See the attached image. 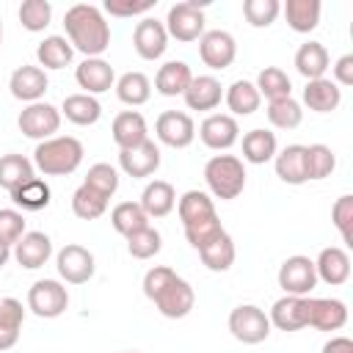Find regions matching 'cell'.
I'll return each mask as SVG.
<instances>
[{"label":"cell","mask_w":353,"mask_h":353,"mask_svg":"<svg viewBox=\"0 0 353 353\" xmlns=\"http://www.w3.org/2000/svg\"><path fill=\"white\" fill-rule=\"evenodd\" d=\"M199 55H201L204 66L226 69V66H232V61L237 55V41L229 30H204V36L199 39Z\"/></svg>","instance_id":"obj_12"},{"label":"cell","mask_w":353,"mask_h":353,"mask_svg":"<svg viewBox=\"0 0 353 353\" xmlns=\"http://www.w3.org/2000/svg\"><path fill=\"white\" fill-rule=\"evenodd\" d=\"M334 83L336 85H353V55H342L334 63Z\"/></svg>","instance_id":"obj_53"},{"label":"cell","mask_w":353,"mask_h":353,"mask_svg":"<svg viewBox=\"0 0 353 353\" xmlns=\"http://www.w3.org/2000/svg\"><path fill=\"white\" fill-rule=\"evenodd\" d=\"M226 229L221 226V221L218 218H212V221H204V223H196V226H188L185 229V237H188V243L199 251V248H204L207 243H212L218 234H223Z\"/></svg>","instance_id":"obj_51"},{"label":"cell","mask_w":353,"mask_h":353,"mask_svg":"<svg viewBox=\"0 0 353 353\" xmlns=\"http://www.w3.org/2000/svg\"><path fill=\"white\" fill-rule=\"evenodd\" d=\"M138 204L143 207V212H146L149 218H165V215L176 207V190H174L171 182L154 179V182H149V185L143 188Z\"/></svg>","instance_id":"obj_24"},{"label":"cell","mask_w":353,"mask_h":353,"mask_svg":"<svg viewBox=\"0 0 353 353\" xmlns=\"http://www.w3.org/2000/svg\"><path fill=\"white\" fill-rule=\"evenodd\" d=\"M119 165L127 176L132 179H143V176H152L157 168H160V149L154 141H143L132 149H119Z\"/></svg>","instance_id":"obj_13"},{"label":"cell","mask_w":353,"mask_h":353,"mask_svg":"<svg viewBox=\"0 0 353 353\" xmlns=\"http://www.w3.org/2000/svg\"><path fill=\"white\" fill-rule=\"evenodd\" d=\"M254 85H256L259 97H268L270 102L284 99V97H290V91H292V83H290L287 72L279 69V66H265V69L259 72V77H256Z\"/></svg>","instance_id":"obj_42"},{"label":"cell","mask_w":353,"mask_h":353,"mask_svg":"<svg viewBox=\"0 0 353 353\" xmlns=\"http://www.w3.org/2000/svg\"><path fill=\"white\" fill-rule=\"evenodd\" d=\"M303 102L309 110L314 113H331L339 108L342 102V88L328 80V77H317V80H306V88H303Z\"/></svg>","instance_id":"obj_23"},{"label":"cell","mask_w":353,"mask_h":353,"mask_svg":"<svg viewBox=\"0 0 353 353\" xmlns=\"http://www.w3.org/2000/svg\"><path fill=\"white\" fill-rule=\"evenodd\" d=\"M199 256H201V262H204L210 270L223 273V270H229L232 262H234V243H232V237L223 232V234H218L212 243H207L204 248H199Z\"/></svg>","instance_id":"obj_39"},{"label":"cell","mask_w":353,"mask_h":353,"mask_svg":"<svg viewBox=\"0 0 353 353\" xmlns=\"http://www.w3.org/2000/svg\"><path fill=\"white\" fill-rule=\"evenodd\" d=\"M320 0H287L281 6L284 17H287V25L295 30V33H309L317 28L320 22Z\"/></svg>","instance_id":"obj_31"},{"label":"cell","mask_w":353,"mask_h":353,"mask_svg":"<svg viewBox=\"0 0 353 353\" xmlns=\"http://www.w3.org/2000/svg\"><path fill=\"white\" fill-rule=\"evenodd\" d=\"M276 149H279L276 132H270V130L256 127V130H251V132L243 135V157L248 163H254V165H262V163L273 160L276 157Z\"/></svg>","instance_id":"obj_32"},{"label":"cell","mask_w":353,"mask_h":353,"mask_svg":"<svg viewBox=\"0 0 353 353\" xmlns=\"http://www.w3.org/2000/svg\"><path fill=\"white\" fill-rule=\"evenodd\" d=\"M317 284V273H314V262L309 256H287L279 268V287L284 290V295H309Z\"/></svg>","instance_id":"obj_9"},{"label":"cell","mask_w":353,"mask_h":353,"mask_svg":"<svg viewBox=\"0 0 353 353\" xmlns=\"http://www.w3.org/2000/svg\"><path fill=\"white\" fill-rule=\"evenodd\" d=\"M309 295H284L273 303L270 309V325H276L279 331H301L306 328V317H309Z\"/></svg>","instance_id":"obj_18"},{"label":"cell","mask_w":353,"mask_h":353,"mask_svg":"<svg viewBox=\"0 0 353 353\" xmlns=\"http://www.w3.org/2000/svg\"><path fill=\"white\" fill-rule=\"evenodd\" d=\"M105 210H108V199L99 196L97 190H91L88 185H80L72 193V212L83 221H94V218L105 215Z\"/></svg>","instance_id":"obj_44"},{"label":"cell","mask_w":353,"mask_h":353,"mask_svg":"<svg viewBox=\"0 0 353 353\" xmlns=\"http://www.w3.org/2000/svg\"><path fill=\"white\" fill-rule=\"evenodd\" d=\"M185 105L190 110H215L221 105L223 88L212 74H199L190 80V85L185 88Z\"/></svg>","instance_id":"obj_22"},{"label":"cell","mask_w":353,"mask_h":353,"mask_svg":"<svg viewBox=\"0 0 353 353\" xmlns=\"http://www.w3.org/2000/svg\"><path fill=\"white\" fill-rule=\"evenodd\" d=\"M22 234H25V215L19 210H0V243L11 248L19 243Z\"/></svg>","instance_id":"obj_49"},{"label":"cell","mask_w":353,"mask_h":353,"mask_svg":"<svg viewBox=\"0 0 353 353\" xmlns=\"http://www.w3.org/2000/svg\"><path fill=\"white\" fill-rule=\"evenodd\" d=\"M143 295L168 320H179V317L190 314V309L196 303L193 287L182 276H176L171 268H165V265H154L152 270H146V276H143Z\"/></svg>","instance_id":"obj_1"},{"label":"cell","mask_w":353,"mask_h":353,"mask_svg":"<svg viewBox=\"0 0 353 353\" xmlns=\"http://www.w3.org/2000/svg\"><path fill=\"white\" fill-rule=\"evenodd\" d=\"M17 124H19L22 135L36 138V141H47L61 127V110L50 102H33V105L22 108Z\"/></svg>","instance_id":"obj_8"},{"label":"cell","mask_w":353,"mask_h":353,"mask_svg":"<svg viewBox=\"0 0 353 353\" xmlns=\"http://www.w3.org/2000/svg\"><path fill=\"white\" fill-rule=\"evenodd\" d=\"M110 223H113V229H116L119 234L130 237L132 232L149 226V215L143 212V207H141L138 201H121V204L113 207V212H110Z\"/></svg>","instance_id":"obj_38"},{"label":"cell","mask_w":353,"mask_h":353,"mask_svg":"<svg viewBox=\"0 0 353 353\" xmlns=\"http://www.w3.org/2000/svg\"><path fill=\"white\" fill-rule=\"evenodd\" d=\"M83 163V143L72 135H52L47 141H39L33 152V168H39L44 176H66L77 171Z\"/></svg>","instance_id":"obj_3"},{"label":"cell","mask_w":353,"mask_h":353,"mask_svg":"<svg viewBox=\"0 0 353 353\" xmlns=\"http://www.w3.org/2000/svg\"><path fill=\"white\" fill-rule=\"evenodd\" d=\"M154 135H157L160 143H165L171 149H185L196 138V124L182 110H165L154 121Z\"/></svg>","instance_id":"obj_10"},{"label":"cell","mask_w":353,"mask_h":353,"mask_svg":"<svg viewBox=\"0 0 353 353\" xmlns=\"http://www.w3.org/2000/svg\"><path fill=\"white\" fill-rule=\"evenodd\" d=\"M50 199H52V190L39 176H33V179H28V182H22L19 188L11 190V201L17 207H22L25 212H39V210L50 207Z\"/></svg>","instance_id":"obj_33"},{"label":"cell","mask_w":353,"mask_h":353,"mask_svg":"<svg viewBox=\"0 0 353 353\" xmlns=\"http://www.w3.org/2000/svg\"><path fill=\"white\" fill-rule=\"evenodd\" d=\"M83 185H88V188L97 190L99 196L110 199V196L119 190V171H116L110 163H94V165L88 168V174H85V182H83Z\"/></svg>","instance_id":"obj_46"},{"label":"cell","mask_w":353,"mask_h":353,"mask_svg":"<svg viewBox=\"0 0 353 353\" xmlns=\"http://www.w3.org/2000/svg\"><path fill=\"white\" fill-rule=\"evenodd\" d=\"M323 353H353V342L347 336H334L323 345Z\"/></svg>","instance_id":"obj_54"},{"label":"cell","mask_w":353,"mask_h":353,"mask_svg":"<svg viewBox=\"0 0 353 353\" xmlns=\"http://www.w3.org/2000/svg\"><path fill=\"white\" fill-rule=\"evenodd\" d=\"M33 179V163L25 154H3L0 157V188L8 193L19 188L22 182Z\"/></svg>","instance_id":"obj_40"},{"label":"cell","mask_w":353,"mask_h":353,"mask_svg":"<svg viewBox=\"0 0 353 353\" xmlns=\"http://www.w3.org/2000/svg\"><path fill=\"white\" fill-rule=\"evenodd\" d=\"M314 273H317V279H323L331 287L345 284L350 279V256H347V251L336 248V245L323 248L317 262H314Z\"/></svg>","instance_id":"obj_21"},{"label":"cell","mask_w":353,"mask_h":353,"mask_svg":"<svg viewBox=\"0 0 353 353\" xmlns=\"http://www.w3.org/2000/svg\"><path fill=\"white\" fill-rule=\"evenodd\" d=\"M63 28L72 50H80L85 58H99L110 47V25L102 11L88 3H77L63 14Z\"/></svg>","instance_id":"obj_2"},{"label":"cell","mask_w":353,"mask_h":353,"mask_svg":"<svg viewBox=\"0 0 353 353\" xmlns=\"http://www.w3.org/2000/svg\"><path fill=\"white\" fill-rule=\"evenodd\" d=\"M331 66V58H328V50L320 44V41H306L298 47L295 52V69L301 77L306 80H317V77H325Z\"/></svg>","instance_id":"obj_27"},{"label":"cell","mask_w":353,"mask_h":353,"mask_svg":"<svg viewBox=\"0 0 353 353\" xmlns=\"http://www.w3.org/2000/svg\"><path fill=\"white\" fill-rule=\"evenodd\" d=\"M74 80L80 88H85V94H102V91H110V85L116 83V74H113V66L102 58H85L77 69H74Z\"/></svg>","instance_id":"obj_20"},{"label":"cell","mask_w":353,"mask_h":353,"mask_svg":"<svg viewBox=\"0 0 353 353\" xmlns=\"http://www.w3.org/2000/svg\"><path fill=\"white\" fill-rule=\"evenodd\" d=\"M132 47L143 61H157L168 47L165 25L160 19H152V17L141 19L135 25V33H132Z\"/></svg>","instance_id":"obj_15"},{"label":"cell","mask_w":353,"mask_h":353,"mask_svg":"<svg viewBox=\"0 0 353 353\" xmlns=\"http://www.w3.org/2000/svg\"><path fill=\"white\" fill-rule=\"evenodd\" d=\"M25 309L17 298H0V350H8L19 339Z\"/></svg>","instance_id":"obj_34"},{"label":"cell","mask_w":353,"mask_h":353,"mask_svg":"<svg viewBox=\"0 0 353 353\" xmlns=\"http://www.w3.org/2000/svg\"><path fill=\"white\" fill-rule=\"evenodd\" d=\"M72 55H74V50L69 44V39H63V36H47L36 47L39 66H44V69H63L72 63Z\"/></svg>","instance_id":"obj_36"},{"label":"cell","mask_w":353,"mask_h":353,"mask_svg":"<svg viewBox=\"0 0 353 353\" xmlns=\"http://www.w3.org/2000/svg\"><path fill=\"white\" fill-rule=\"evenodd\" d=\"M306 309H309L306 325L317 331H339L347 323V306L339 298H309Z\"/></svg>","instance_id":"obj_17"},{"label":"cell","mask_w":353,"mask_h":353,"mask_svg":"<svg viewBox=\"0 0 353 353\" xmlns=\"http://www.w3.org/2000/svg\"><path fill=\"white\" fill-rule=\"evenodd\" d=\"M204 182L215 199L232 201L245 188V165L234 154H215L204 165Z\"/></svg>","instance_id":"obj_4"},{"label":"cell","mask_w":353,"mask_h":353,"mask_svg":"<svg viewBox=\"0 0 353 353\" xmlns=\"http://www.w3.org/2000/svg\"><path fill=\"white\" fill-rule=\"evenodd\" d=\"M55 268H58V276L66 281V284H85L91 276H94V254L77 243H69L58 251L55 256Z\"/></svg>","instance_id":"obj_11"},{"label":"cell","mask_w":353,"mask_h":353,"mask_svg":"<svg viewBox=\"0 0 353 353\" xmlns=\"http://www.w3.org/2000/svg\"><path fill=\"white\" fill-rule=\"evenodd\" d=\"M165 33L176 41H196L204 36V8L196 3V0H185V3H176L168 8V17H165Z\"/></svg>","instance_id":"obj_6"},{"label":"cell","mask_w":353,"mask_h":353,"mask_svg":"<svg viewBox=\"0 0 353 353\" xmlns=\"http://www.w3.org/2000/svg\"><path fill=\"white\" fill-rule=\"evenodd\" d=\"M193 74H190V66L185 61H168L157 69L154 74V88L163 94V97H179L185 94V88L190 85Z\"/></svg>","instance_id":"obj_28"},{"label":"cell","mask_w":353,"mask_h":353,"mask_svg":"<svg viewBox=\"0 0 353 353\" xmlns=\"http://www.w3.org/2000/svg\"><path fill=\"white\" fill-rule=\"evenodd\" d=\"M0 44H3V19H0Z\"/></svg>","instance_id":"obj_56"},{"label":"cell","mask_w":353,"mask_h":353,"mask_svg":"<svg viewBox=\"0 0 353 353\" xmlns=\"http://www.w3.org/2000/svg\"><path fill=\"white\" fill-rule=\"evenodd\" d=\"M276 163V176L287 185H303L306 182V163H303V146L290 143L273 157Z\"/></svg>","instance_id":"obj_29"},{"label":"cell","mask_w":353,"mask_h":353,"mask_svg":"<svg viewBox=\"0 0 353 353\" xmlns=\"http://www.w3.org/2000/svg\"><path fill=\"white\" fill-rule=\"evenodd\" d=\"M223 99H226V105L234 116H251L254 110H259V102H262V97H259V91L251 80H234L226 88Z\"/></svg>","instance_id":"obj_35"},{"label":"cell","mask_w":353,"mask_h":353,"mask_svg":"<svg viewBox=\"0 0 353 353\" xmlns=\"http://www.w3.org/2000/svg\"><path fill=\"white\" fill-rule=\"evenodd\" d=\"M69 306V292L61 281L55 279H39L30 290H28V309L36 314V317H44V320H52V317H61Z\"/></svg>","instance_id":"obj_7"},{"label":"cell","mask_w":353,"mask_h":353,"mask_svg":"<svg viewBox=\"0 0 353 353\" xmlns=\"http://www.w3.org/2000/svg\"><path fill=\"white\" fill-rule=\"evenodd\" d=\"M281 11V3L279 0H245L243 3V17L248 19V25L254 28H268L276 22Z\"/></svg>","instance_id":"obj_48"},{"label":"cell","mask_w":353,"mask_h":353,"mask_svg":"<svg viewBox=\"0 0 353 353\" xmlns=\"http://www.w3.org/2000/svg\"><path fill=\"white\" fill-rule=\"evenodd\" d=\"M8 256H11V248H8V245H3V243H0V268H3V265H6V262H8Z\"/></svg>","instance_id":"obj_55"},{"label":"cell","mask_w":353,"mask_h":353,"mask_svg":"<svg viewBox=\"0 0 353 353\" xmlns=\"http://www.w3.org/2000/svg\"><path fill=\"white\" fill-rule=\"evenodd\" d=\"M268 121L279 130H295L301 121H303V110H301V102H295L292 97H284V99H276V102H268Z\"/></svg>","instance_id":"obj_43"},{"label":"cell","mask_w":353,"mask_h":353,"mask_svg":"<svg viewBox=\"0 0 353 353\" xmlns=\"http://www.w3.org/2000/svg\"><path fill=\"white\" fill-rule=\"evenodd\" d=\"M154 8V0H105V11L110 17H135V14H146Z\"/></svg>","instance_id":"obj_52"},{"label":"cell","mask_w":353,"mask_h":353,"mask_svg":"<svg viewBox=\"0 0 353 353\" xmlns=\"http://www.w3.org/2000/svg\"><path fill=\"white\" fill-rule=\"evenodd\" d=\"M50 19H52V6L47 0H25L19 6V22L30 33L44 30L50 25Z\"/></svg>","instance_id":"obj_47"},{"label":"cell","mask_w":353,"mask_h":353,"mask_svg":"<svg viewBox=\"0 0 353 353\" xmlns=\"http://www.w3.org/2000/svg\"><path fill=\"white\" fill-rule=\"evenodd\" d=\"M199 138H201V143H204L207 149L223 152V149H229V146L237 143L240 127H237L234 116H229V113H212V116H207V119L201 121Z\"/></svg>","instance_id":"obj_14"},{"label":"cell","mask_w":353,"mask_h":353,"mask_svg":"<svg viewBox=\"0 0 353 353\" xmlns=\"http://www.w3.org/2000/svg\"><path fill=\"white\" fill-rule=\"evenodd\" d=\"M121 353H135V350H121Z\"/></svg>","instance_id":"obj_57"},{"label":"cell","mask_w":353,"mask_h":353,"mask_svg":"<svg viewBox=\"0 0 353 353\" xmlns=\"http://www.w3.org/2000/svg\"><path fill=\"white\" fill-rule=\"evenodd\" d=\"M303 163H306V179H325L336 168V154L325 143L303 146Z\"/></svg>","instance_id":"obj_41"},{"label":"cell","mask_w":353,"mask_h":353,"mask_svg":"<svg viewBox=\"0 0 353 353\" xmlns=\"http://www.w3.org/2000/svg\"><path fill=\"white\" fill-rule=\"evenodd\" d=\"M61 113L77 124V127H88V124H97L99 116H102V105L97 102V97L91 94H69L61 105Z\"/></svg>","instance_id":"obj_30"},{"label":"cell","mask_w":353,"mask_h":353,"mask_svg":"<svg viewBox=\"0 0 353 353\" xmlns=\"http://www.w3.org/2000/svg\"><path fill=\"white\" fill-rule=\"evenodd\" d=\"M50 256H52V240L44 232H25L14 245V259L28 270L47 265Z\"/></svg>","instance_id":"obj_19"},{"label":"cell","mask_w":353,"mask_h":353,"mask_svg":"<svg viewBox=\"0 0 353 353\" xmlns=\"http://www.w3.org/2000/svg\"><path fill=\"white\" fill-rule=\"evenodd\" d=\"M229 331L243 345H259L270 336V320L259 306L243 303L229 312Z\"/></svg>","instance_id":"obj_5"},{"label":"cell","mask_w":353,"mask_h":353,"mask_svg":"<svg viewBox=\"0 0 353 353\" xmlns=\"http://www.w3.org/2000/svg\"><path fill=\"white\" fill-rule=\"evenodd\" d=\"M47 85H50V80H47L44 69H41V66H30V63L17 66V69L11 72V80H8L11 94H14L17 99L28 102V105L41 102V97H44V91H47Z\"/></svg>","instance_id":"obj_16"},{"label":"cell","mask_w":353,"mask_h":353,"mask_svg":"<svg viewBox=\"0 0 353 353\" xmlns=\"http://www.w3.org/2000/svg\"><path fill=\"white\" fill-rule=\"evenodd\" d=\"M116 97L124 102V105H143L149 102L152 97V83L143 72H127L116 80Z\"/></svg>","instance_id":"obj_37"},{"label":"cell","mask_w":353,"mask_h":353,"mask_svg":"<svg viewBox=\"0 0 353 353\" xmlns=\"http://www.w3.org/2000/svg\"><path fill=\"white\" fill-rule=\"evenodd\" d=\"M176 212H179V221H182L185 229L218 218L215 204H212V199L204 190H188V193H182V199L176 201Z\"/></svg>","instance_id":"obj_25"},{"label":"cell","mask_w":353,"mask_h":353,"mask_svg":"<svg viewBox=\"0 0 353 353\" xmlns=\"http://www.w3.org/2000/svg\"><path fill=\"white\" fill-rule=\"evenodd\" d=\"M110 132H113V141L119 149H132L146 141V119L138 110H121L113 119Z\"/></svg>","instance_id":"obj_26"},{"label":"cell","mask_w":353,"mask_h":353,"mask_svg":"<svg viewBox=\"0 0 353 353\" xmlns=\"http://www.w3.org/2000/svg\"><path fill=\"white\" fill-rule=\"evenodd\" d=\"M331 221L334 226L339 229L342 240L347 245H353V234H350V226H353V196H339L331 207Z\"/></svg>","instance_id":"obj_50"},{"label":"cell","mask_w":353,"mask_h":353,"mask_svg":"<svg viewBox=\"0 0 353 353\" xmlns=\"http://www.w3.org/2000/svg\"><path fill=\"white\" fill-rule=\"evenodd\" d=\"M160 248H163V237L152 226H143V229H138V232H132L127 237V251L135 259H152Z\"/></svg>","instance_id":"obj_45"}]
</instances>
